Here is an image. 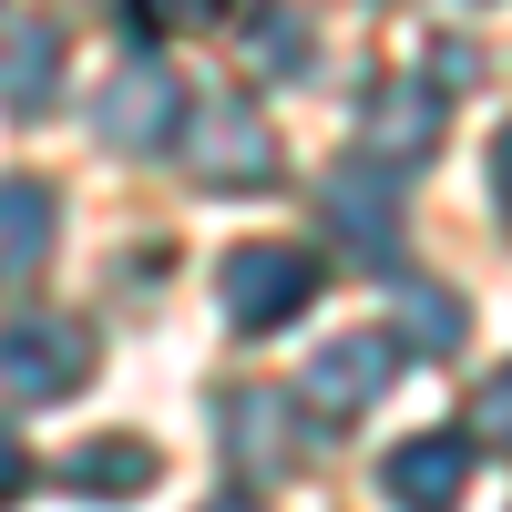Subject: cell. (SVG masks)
<instances>
[{
    "instance_id": "obj_1",
    "label": "cell",
    "mask_w": 512,
    "mask_h": 512,
    "mask_svg": "<svg viewBox=\"0 0 512 512\" xmlns=\"http://www.w3.org/2000/svg\"><path fill=\"white\" fill-rule=\"evenodd\" d=\"M175 144H185V175H195L205 195H256V185H277V134H267V113H256L246 93L185 103Z\"/></svg>"
},
{
    "instance_id": "obj_2",
    "label": "cell",
    "mask_w": 512,
    "mask_h": 512,
    "mask_svg": "<svg viewBox=\"0 0 512 512\" xmlns=\"http://www.w3.org/2000/svg\"><path fill=\"white\" fill-rule=\"evenodd\" d=\"M318 216H328V236L359 256L369 277H390L400 267V175L379 154H349L338 175L318 185Z\"/></svg>"
},
{
    "instance_id": "obj_3",
    "label": "cell",
    "mask_w": 512,
    "mask_h": 512,
    "mask_svg": "<svg viewBox=\"0 0 512 512\" xmlns=\"http://www.w3.org/2000/svg\"><path fill=\"white\" fill-rule=\"evenodd\" d=\"M103 369L82 318H11L0 328V400H72Z\"/></svg>"
},
{
    "instance_id": "obj_4",
    "label": "cell",
    "mask_w": 512,
    "mask_h": 512,
    "mask_svg": "<svg viewBox=\"0 0 512 512\" xmlns=\"http://www.w3.org/2000/svg\"><path fill=\"white\" fill-rule=\"evenodd\" d=\"M175 123H185V82L164 72L154 52L123 62L103 93H93V134H103L113 154H164V144H175Z\"/></svg>"
},
{
    "instance_id": "obj_5",
    "label": "cell",
    "mask_w": 512,
    "mask_h": 512,
    "mask_svg": "<svg viewBox=\"0 0 512 512\" xmlns=\"http://www.w3.org/2000/svg\"><path fill=\"white\" fill-rule=\"evenodd\" d=\"M318 297V256L308 246H236L226 256V318L236 328H287Z\"/></svg>"
},
{
    "instance_id": "obj_6",
    "label": "cell",
    "mask_w": 512,
    "mask_h": 512,
    "mask_svg": "<svg viewBox=\"0 0 512 512\" xmlns=\"http://www.w3.org/2000/svg\"><path fill=\"white\" fill-rule=\"evenodd\" d=\"M390 379H400V338L390 328H349V338H328L308 359V410H328V431H338V420L369 410Z\"/></svg>"
},
{
    "instance_id": "obj_7",
    "label": "cell",
    "mask_w": 512,
    "mask_h": 512,
    "mask_svg": "<svg viewBox=\"0 0 512 512\" xmlns=\"http://www.w3.org/2000/svg\"><path fill=\"white\" fill-rule=\"evenodd\" d=\"M52 236H62V205H52V185L0 175V287H31L41 267H52Z\"/></svg>"
},
{
    "instance_id": "obj_8",
    "label": "cell",
    "mask_w": 512,
    "mask_h": 512,
    "mask_svg": "<svg viewBox=\"0 0 512 512\" xmlns=\"http://www.w3.org/2000/svg\"><path fill=\"white\" fill-rule=\"evenodd\" d=\"M379 492H390V502H461V492H472V441H461V431L400 441L390 461H379Z\"/></svg>"
},
{
    "instance_id": "obj_9",
    "label": "cell",
    "mask_w": 512,
    "mask_h": 512,
    "mask_svg": "<svg viewBox=\"0 0 512 512\" xmlns=\"http://www.w3.org/2000/svg\"><path fill=\"white\" fill-rule=\"evenodd\" d=\"M62 93V31L52 21H0V103L21 123H41Z\"/></svg>"
},
{
    "instance_id": "obj_10",
    "label": "cell",
    "mask_w": 512,
    "mask_h": 512,
    "mask_svg": "<svg viewBox=\"0 0 512 512\" xmlns=\"http://www.w3.org/2000/svg\"><path fill=\"white\" fill-rule=\"evenodd\" d=\"M441 144V93L431 82H379L369 93V154L379 164H420Z\"/></svg>"
},
{
    "instance_id": "obj_11",
    "label": "cell",
    "mask_w": 512,
    "mask_h": 512,
    "mask_svg": "<svg viewBox=\"0 0 512 512\" xmlns=\"http://www.w3.org/2000/svg\"><path fill=\"white\" fill-rule=\"evenodd\" d=\"M62 482H72V492H144V482H154V451H144V441H82V451L62 461Z\"/></svg>"
},
{
    "instance_id": "obj_12",
    "label": "cell",
    "mask_w": 512,
    "mask_h": 512,
    "mask_svg": "<svg viewBox=\"0 0 512 512\" xmlns=\"http://www.w3.org/2000/svg\"><path fill=\"white\" fill-rule=\"evenodd\" d=\"M277 410H287V400H267V390H256V400H236V410H226V420H236L226 441H236V461H256V472H287V461L308 451V441H287V431H277Z\"/></svg>"
},
{
    "instance_id": "obj_13",
    "label": "cell",
    "mask_w": 512,
    "mask_h": 512,
    "mask_svg": "<svg viewBox=\"0 0 512 512\" xmlns=\"http://www.w3.org/2000/svg\"><path fill=\"white\" fill-rule=\"evenodd\" d=\"M297 52H308V11H297V0H267L256 31H246V62L256 72H297Z\"/></svg>"
},
{
    "instance_id": "obj_14",
    "label": "cell",
    "mask_w": 512,
    "mask_h": 512,
    "mask_svg": "<svg viewBox=\"0 0 512 512\" xmlns=\"http://www.w3.org/2000/svg\"><path fill=\"white\" fill-rule=\"evenodd\" d=\"M236 0H113V21L123 31H144V41H164V31H205V21H226Z\"/></svg>"
},
{
    "instance_id": "obj_15",
    "label": "cell",
    "mask_w": 512,
    "mask_h": 512,
    "mask_svg": "<svg viewBox=\"0 0 512 512\" xmlns=\"http://www.w3.org/2000/svg\"><path fill=\"white\" fill-rule=\"evenodd\" d=\"M400 308L420 318V349H431V359H451V349H461V297H441V287H410Z\"/></svg>"
},
{
    "instance_id": "obj_16",
    "label": "cell",
    "mask_w": 512,
    "mask_h": 512,
    "mask_svg": "<svg viewBox=\"0 0 512 512\" xmlns=\"http://www.w3.org/2000/svg\"><path fill=\"white\" fill-rule=\"evenodd\" d=\"M472 420H482V441H492V451H512V359H502V369L482 379V400H472Z\"/></svg>"
},
{
    "instance_id": "obj_17",
    "label": "cell",
    "mask_w": 512,
    "mask_h": 512,
    "mask_svg": "<svg viewBox=\"0 0 512 512\" xmlns=\"http://www.w3.org/2000/svg\"><path fill=\"white\" fill-rule=\"evenodd\" d=\"M492 205H502V226H512V123L492 134Z\"/></svg>"
},
{
    "instance_id": "obj_18",
    "label": "cell",
    "mask_w": 512,
    "mask_h": 512,
    "mask_svg": "<svg viewBox=\"0 0 512 512\" xmlns=\"http://www.w3.org/2000/svg\"><path fill=\"white\" fill-rule=\"evenodd\" d=\"M21 482H31V451H21L11 431H0V492H21Z\"/></svg>"
}]
</instances>
